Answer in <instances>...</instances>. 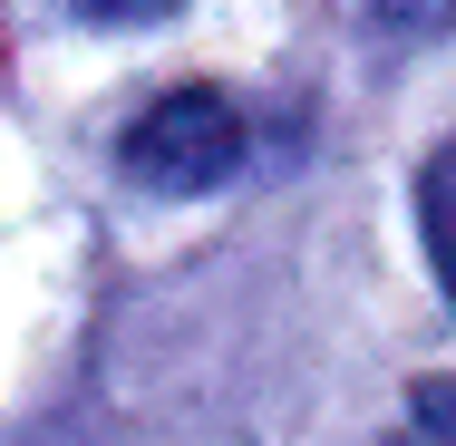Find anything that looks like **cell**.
<instances>
[{
  "instance_id": "5b68a950",
  "label": "cell",
  "mask_w": 456,
  "mask_h": 446,
  "mask_svg": "<svg viewBox=\"0 0 456 446\" xmlns=\"http://www.w3.org/2000/svg\"><path fill=\"white\" fill-rule=\"evenodd\" d=\"M69 20H97V29H146V20H175L184 0H59Z\"/></svg>"
},
{
  "instance_id": "3957f363",
  "label": "cell",
  "mask_w": 456,
  "mask_h": 446,
  "mask_svg": "<svg viewBox=\"0 0 456 446\" xmlns=\"http://www.w3.org/2000/svg\"><path fill=\"white\" fill-rule=\"evenodd\" d=\"M388 446H456V378H418L398 427H388Z\"/></svg>"
},
{
  "instance_id": "6da1fadb",
  "label": "cell",
  "mask_w": 456,
  "mask_h": 446,
  "mask_svg": "<svg viewBox=\"0 0 456 446\" xmlns=\"http://www.w3.org/2000/svg\"><path fill=\"white\" fill-rule=\"evenodd\" d=\"M117 166L146 184V194H214V184L243 166V107L224 88H166L117 136Z\"/></svg>"
},
{
  "instance_id": "7a4b0ae2",
  "label": "cell",
  "mask_w": 456,
  "mask_h": 446,
  "mask_svg": "<svg viewBox=\"0 0 456 446\" xmlns=\"http://www.w3.org/2000/svg\"><path fill=\"white\" fill-rule=\"evenodd\" d=\"M418 233H428V263H437V281H447V301H456V136L418 175Z\"/></svg>"
},
{
  "instance_id": "277c9868",
  "label": "cell",
  "mask_w": 456,
  "mask_h": 446,
  "mask_svg": "<svg viewBox=\"0 0 456 446\" xmlns=\"http://www.w3.org/2000/svg\"><path fill=\"white\" fill-rule=\"evenodd\" d=\"M360 10L388 39H437V29H456V0H360Z\"/></svg>"
}]
</instances>
